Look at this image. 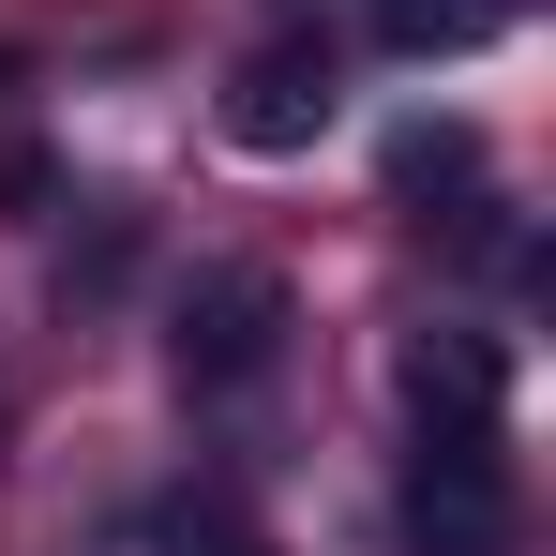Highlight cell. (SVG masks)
Returning a JSON list of instances; mask_svg holds the SVG:
<instances>
[{
    "instance_id": "2",
    "label": "cell",
    "mask_w": 556,
    "mask_h": 556,
    "mask_svg": "<svg viewBox=\"0 0 556 556\" xmlns=\"http://www.w3.org/2000/svg\"><path fill=\"white\" fill-rule=\"evenodd\" d=\"M286 346V286L271 271H195L181 301V391H256Z\"/></svg>"
},
{
    "instance_id": "3",
    "label": "cell",
    "mask_w": 556,
    "mask_h": 556,
    "mask_svg": "<svg viewBox=\"0 0 556 556\" xmlns=\"http://www.w3.org/2000/svg\"><path fill=\"white\" fill-rule=\"evenodd\" d=\"M346 121V61L331 46H256L241 76H226V136L241 151H316Z\"/></svg>"
},
{
    "instance_id": "1",
    "label": "cell",
    "mask_w": 556,
    "mask_h": 556,
    "mask_svg": "<svg viewBox=\"0 0 556 556\" xmlns=\"http://www.w3.org/2000/svg\"><path fill=\"white\" fill-rule=\"evenodd\" d=\"M406 542L421 556H511V452H496V406H421Z\"/></svg>"
},
{
    "instance_id": "4",
    "label": "cell",
    "mask_w": 556,
    "mask_h": 556,
    "mask_svg": "<svg viewBox=\"0 0 556 556\" xmlns=\"http://www.w3.org/2000/svg\"><path fill=\"white\" fill-rule=\"evenodd\" d=\"M181 556H271V542H241V527H181Z\"/></svg>"
}]
</instances>
